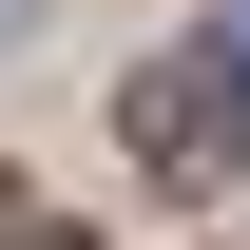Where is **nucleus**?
Listing matches in <instances>:
<instances>
[{"label": "nucleus", "instance_id": "nucleus-2", "mask_svg": "<svg viewBox=\"0 0 250 250\" xmlns=\"http://www.w3.org/2000/svg\"><path fill=\"white\" fill-rule=\"evenodd\" d=\"M39 250H77V231H39Z\"/></svg>", "mask_w": 250, "mask_h": 250}, {"label": "nucleus", "instance_id": "nucleus-1", "mask_svg": "<svg viewBox=\"0 0 250 250\" xmlns=\"http://www.w3.org/2000/svg\"><path fill=\"white\" fill-rule=\"evenodd\" d=\"M135 154H154L173 192H212V173H250V20H212V39H173V58L135 77Z\"/></svg>", "mask_w": 250, "mask_h": 250}]
</instances>
